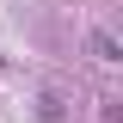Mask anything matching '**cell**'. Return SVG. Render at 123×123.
I'll list each match as a JSON object with an SVG mask.
<instances>
[{"instance_id": "6da1fadb", "label": "cell", "mask_w": 123, "mask_h": 123, "mask_svg": "<svg viewBox=\"0 0 123 123\" xmlns=\"http://www.w3.org/2000/svg\"><path fill=\"white\" fill-rule=\"evenodd\" d=\"M92 55H98V62H123V55H117V37H111V31H92Z\"/></svg>"}]
</instances>
